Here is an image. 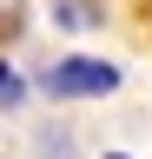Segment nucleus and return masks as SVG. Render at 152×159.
I'll use <instances>...</instances> for the list:
<instances>
[{
    "label": "nucleus",
    "mask_w": 152,
    "mask_h": 159,
    "mask_svg": "<svg viewBox=\"0 0 152 159\" xmlns=\"http://www.w3.org/2000/svg\"><path fill=\"white\" fill-rule=\"evenodd\" d=\"M119 86V66H106V60H86V53H73L60 60V66H46V93L53 99H99Z\"/></svg>",
    "instance_id": "1"
},
{
    "label": "nucleus",
    "mask_w": 152,
    "mask_h": 159,
    "mask_svg": "<svg viewBox=\"0 0 152 159\" xmlns=\"http://www.w3.org/2000/svg\"><path fill=\"white\" fill-rule=\"evenodd\" d=\"M0 106H20V73L0 66Z\"/></svg>",
    "instance_id": "2"
},
{
    "label": "nucleus",
    "mask_w": 152,
    "mask_h": 159,
    "mask_svg": "<svg viewBox=\"0 0 152 159\" xmlns=\"http://www.w3.org/2000/svg\"><path fill=\"white\" fill-rule=\"evenodd\" d=\"M106 159H132V152H106Z\"/></svg>",
    "instance_id": "3"
}]
</instances>
